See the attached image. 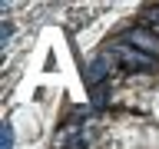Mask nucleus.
Here are the masks:
<instances>
[{"label": "nucleus", "instance_id": "obj_1", "mask_svg": "<svg viewBox=\"0 0 159 149\" xmlns=\"http://www.w3.org/2000/svg\"><path fill=\"white\" fill-rule=\"evenodd\" d=\"M113 56H116L123 66H129V70H156V56H152V53H143V50L133 47V43H119V47L113 50Z\"/></svg>", "mask_w": 159, "mask_h": 149}, {"label": "nucleus", "instance_id": "obj_4", "mask_svg": "<svg viewBox=\"0 0 159 149\" xmlns=\"http://www.w3.org/2000/svg\"><path fill=\"white\" fill-rule=\"evenodd\" d=\"M146 20H149V23H152V27L159 30V7H149V10H146Z\"/></svg>", "mask_w": 159, "mask_h": 149}, {"label": "nucleus", "instance_id": "obj_2", "mask_svg": "<svg viewBox=\"0 0 159 149\" xmlns=\"http://www.w3.org/2000/svg\"><path fill=\"white\" fill-rule=\"evenodd\" d=\"M103 76H106V66H103L99 60H96V63H89V70H86V83H89V86H96Z\"/></svg>", "mask_w": 159, "mask_h": 149}, {"label": "nucleus", "instance_id": "obj_3", "mask_svg": "<svg viewBox=\"0 0 159 149\" xmlns=\"http://www.w3.org/2000/svg\"><path fill=\"white\" fill-rule=\"evenodd\" d=\"M0 149H13V126L7 119L0 123Z\"/></svg>", "mask_w": 159, "mask_h": 149}]
</instances>
